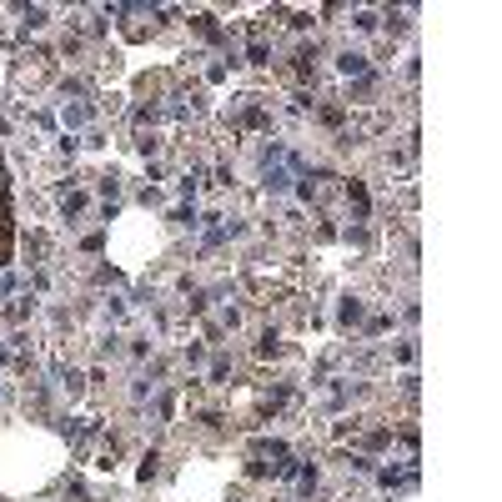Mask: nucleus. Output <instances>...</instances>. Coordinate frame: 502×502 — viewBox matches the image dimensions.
Wrapping results in <instances>:
<instances>
[{
  "label": "nucleus",
  "instance_id": "obj_1",
  "mask_svg": "<svg viewBox=\"0 0 502 502\" xmlns=\"http://www.w3.org/2000/svg\"><path fill=\"white\" fill-rule=\"evenodd\" d=\"M11 257V232H5V222H0V261Z\"/></svg>",
  "mask_w": 502,
  "mask_h": 502
}]
</instances>
